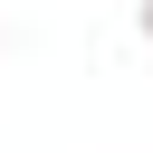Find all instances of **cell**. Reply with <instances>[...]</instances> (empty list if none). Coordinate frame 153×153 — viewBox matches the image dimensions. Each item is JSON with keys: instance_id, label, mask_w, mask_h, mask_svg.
Listing matches in <instances>:
<instances>
[{"instance_id": "obj_2", "label": "cell", "mask_w": 153, "mask_h": 153, "mask_svg": "<svg viewBox=\"0 0 153 153\" xmlns=\"http://www.w3.org/2000/svg\"><path fill=\"white\" fill-rule=\"evenodd\" d=\"M0 48H10V29H0Z\"/></svg>"}, {"instance_id": "obj_1", "label": "cell", "mask_w": 153, "mask_h": 153, "mask_svg": "<svg viewBox=\"0 0 153 153\" xmlns=\"http://www.w3.org/2000/svg\"><path fill=\"white\" fill-rule=\"evenodd\" d=\"M134 29H143V38H153V0H143V10H134Z\"/></svg>"}]
</instances>
